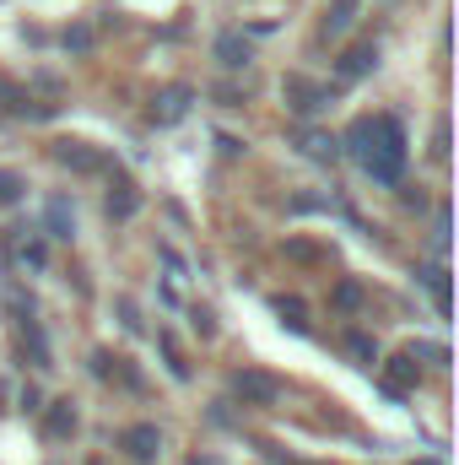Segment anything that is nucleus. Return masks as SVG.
<instances>
[{"label": "nucleus", "instance_id": "9d476101", "mask_svg": "<svg viewBox=\"0 0 459 465\" xmlns=\"http://www.w3.org/2000/svg\"><path fill=\"white\" fill-rule=\"evenodd\" d=\"M184 109H190V87H168V93H162V109H157V119L168 124V119H179Z\"/></svg>", "mask_w": 459, "mask_h": 465}, {"label": "nucleus", "instance_id": "f03ea898", "mask_svg": "<svg viewBox=\"0 0 459 465\" xmlns=\"http://www.w3.org/2000/svg\"><path fill=\"white\" fill-rule=\"evenodd\" d=\"M157 450H162V433H157L151 422H141V428H130V433H124V455H130L135 465H151V460H157Z\"/></svg>", "mask_w": 459, "mask_h": 465}, {"label": "nucleus", "instance_id": "dca6fc26", "mask_svg": "<svg viewBox=\"0 0 459 465\" xmlns=\"http://www.w3.org/2000/svg\"><path fill=\"white\" fill-rule=\"evenodd\" d=\"M16 195H22V179L16 173H0V206H11Z\"/></svg>", "mask_w": 459, "mask_h": 465}, {"label": "nucleus", "instance_id": "1a4fd4ad", "mask_svg": "<svg viewBox=\"0 0 459 465\" xmlns=\"http://www.w3.org/2000/svg\"><path fill=\"white\" fill-rule=\"evenodd\" d=\"M356 5H362V0H336V11L325 16V33H336V38H341L346 27L356 22Z\"/></svg>", "mask_w": 459, "mask_h": 465}, {"label": "nucleus", "instance_id": "f257e3e1", "mask_svg": "<svg viewBox=\"0 0 459 465\" xmlns=\"http://www.w3.org/2000/svg\"><path fill=\"white\" fill-rule=\"evenodd\" d=\"M405 168V130L400 119H373V157H367V173L378 184H395Z\"/></svg>", "mask_w": 459, "mask_h": 465}, {"label": "nucleus", "instance_id": "ddd939ff", "mask_svg": "<svg viewBox=\"0 0 459 465\" xmlns=\"http://www.w3.org/2000/svg\"><path fill=\"white\" fill-rule=\"evenodd\" d=\"M60 163H71V168H98V157H93L82 141H65V146H60Z\"/></svg>", "mask_w": 459, "mask_h": 465}, {"label": "nucleus", "instance_id": "9b49d317", "mask_svg": "<svg viewBox=\"0 0 459 465\" xmlns=\"http://www.w3.org/2000/svg\"><path fill=\"white\" fill-rule=\"evenodd\" d=\"M71 228H76V212L65 201H49V232L54 238H71Z\"/></svg>", "mask_w": 459, "mask_h": 465}, {"label": "nucleus", "instance_id": "2eb2a0df", "mask_svg": "<svg viewBox=\"0 0 459 465\" xmlns=\"http://www.w3.org/2000/svg\"><path fill=\"white\" fill-rule=\"evenodd\" d=\"M303 152L308 157H336V141L330 135H303Z\"/></svg>", "mask_w": 459, "mask_h": 465}, {"label": "nucleus", "instance_id": "f8f14e48", "mask_svg": "<svg viewBox=\"0 0 459 465\" xmlns=\"http://www.w3.org/2000/svg\"><path fill=\"white\" fill-rule=\"evenodd\" d=\"M238 390L254 395V401H276V395H281V390H276L270 379H259V373H238Z\"/></svg>", "mask_w": 459, "mask_h": 465}, {"label": "nucleus", "instance_id": "7ed1b4c3", "mask_svg": "<svg viewBox=\"0 0 459 465\" xmlns=\"http://www.w3.org/2000/svg\"><path fill=\"white\" fill-rule=\"evenodd\" d=\"M287 98H292V109L298 114H319L325 104H330V93L325 87H314V82H303V76H287V87H281Z\"/></svg>", "mask_w": 459, "mask_h": 465}, {"label": "nucleus", "instance_id": "6ab92c4d", "mask_svg": "<svg viewBox=\"0 0 459 465\" xmlns=\"http://www.w3.org/2000/svg\"><path fill=\"white\" fill-rule=\"evenodd\" d=\"M190 465H222V460H190Z\"/></svg>", "mask_w": 459, "mask_h": 465}, {"label": "nucleus", "instance_id": "0eeeda50", "mask_svg": "<svg viewBox=\"0 0 459 465\" xmlns=\"http://www.w3.org/2000/svg\"><path fill=\"white\" fill-rule=\"evenodd\" d=\"M135 206H141V195H135V184H119L114 195H109V217H135Z\"/></svg>", "mask_w": 459, "mask_h": 465}, {"label": "nucleus", "instance_id": "4468645a", "mask_svg": "<svg viewBox=\"0 0 459 465\" xmlns=\"http://www.w3.org/2000/svg\"><path fill=\"white\" fill-rule=\"evenodd\" d=\"M71 428H76V411H71V406H65V401H60V406H54V411H49V439H65V433H71Z\"/></svg>", "mask_w": 459, "mask_h": 465}, {"label": "nucleus", "instance_id": "6e6552de", "mask_svg": "<svg viewBox=\"0 0 459 465\" xmlns=\"http://www.w3.org/2000/svg\"><path fill=\"white\" fill-rule=\"evenodd\" d=\"M422 287H427V292L438 298V309L449 314V271H444V265H433V271H422Z\"/></svg>", "mask_w": 459, "mask_h": 465}, {"label": "nucleus", "instance_id": "423d86ee", "mask_svg": "<svg viewBox=\"0 0 459 465\" xmlns=\"http://www.w3.org/2000/svg\"><path fill=\"white\" fill-rule=\"evenodd\" d=\"M217 60H222V65H232V71H238V65L249 60V44H243L238 33H222V38H217Z\"/></svg>", "mask_w": 459, "mask_h": 465}, {"label": "nucleus", "instance_id": "39448f33", "mask_svg": "<svg viewBox=\"0 0 459 465\" xmlns=\"http://www.w3.org/2000/svg\"><path fill=\"white\" fill-rule=\"evenodd\" d=\"M346 141H351V152H356V163L367 168V157H373V119H356Z\"/></svg>", "mask_w": 459, "mask_h": 465}, {"label": "nucleus", "instance_id": "f3484780", "mask_svg": "<svg viewBox=\"0 0 459 465\" xmlns=\"http://www.w3.org/2000/svg\"><path fill=\"white\" fill-rule=\"evenodd\" d=\"M351 351H356L362 362H373V357H378V351H373V341H367V336H351Z\"/></svg>", "mask_w": 459, "mask_h": 465}, {"label": "nucleus", "instance_id": "20e7f679", "mask_svg": "<svg viewBox=\"0 0 459 465\" xmlns=\"http://www.w3.org/2000/svg\"><path fill=\"white\" fill-rule=\"evenodd\" d=\"M373 65H378V49H373V44H362V49H351V54L341 60V76H346V82H351V76H367Z\"/></svg>", "mask_w": 459, "mask_h": 465}, {"label": "nucleus", "instance_id": "a211bd4d", "mask_svg": "<svg viewBox=\"0 0 459 465\" xmlns=\"http://www.w3.org/2000/svg\"><path fill=\"white\" fill-rule=\"evenodd\" d=\"M0 104H5V109H22V104H16V87H11V82H0Z\"/></svg>", "mask_w": 459, "mask_h": 465}]
</instances>
